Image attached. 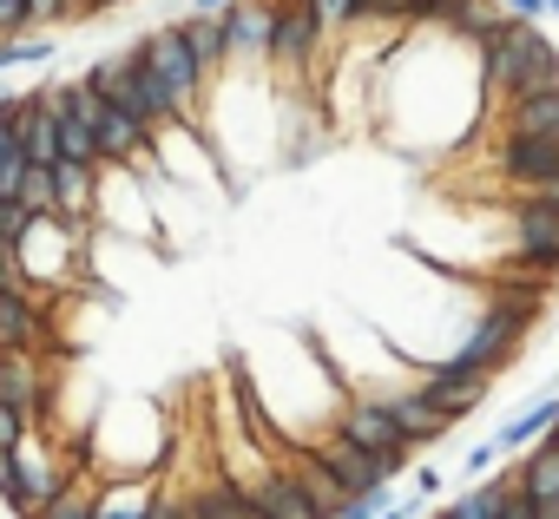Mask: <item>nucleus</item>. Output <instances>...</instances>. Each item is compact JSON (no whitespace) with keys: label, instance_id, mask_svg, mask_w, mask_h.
<instances>
[{"label":"nucleus","instance_id":"1","mask_svg":"<svg viewBox=\"0 0 559 519\" xmlns=\"http://www.w3.org/2000/svg\"><path fill=\"white\" fill-rule=\"evenodd\" d=\"M533 323H539V303H533L526 290L493 297V303L474 310V323H467V336L454 342V355L474 362L480 375H500V369H513V355H520V342L533 336Z\"/></svg>","mask_w":559,"mask_h":519},{"label":"nucleus","instance_id":"2","mask_svg":"<svg viewBox=\"0 0 559 519\" xmlns=\"http://www.w3.org/2000/svg\"><path fill=\"white\" fill-rule=\"evenodd\" d=\"M86 237L93 230H73L67 217H27L21 237H14V264L27 277V290H67L80 270H86Z\"/></svg>","mask_w":559,"mask_h":519},{"label":"nucleus","instance_id":"3","mask_svg":"<svg viewBox=\"0 0 559 519\" xmlns=\"http://www.w3.org/2000/svg\"><path fill=\"white\" fill-rule=\"evenodd\" d=\"M132 53H139V60H145V73L158 80V93H165L171 119H178L185 132H198V138H204V93H211V80L191 67V53H185L178 27H152L145 40H132Z\"/></svg>","mask_w":559,"mask_h":519},{"label":"nucleus","instance_id":"4","mask_svg":"<svg viewBox=\"0 0 559 519\" xmlns=\"http://www.w3.org/2000/svg\"><path fill=\"white\" fill-rule=\"evenodd\" d=\"M330 434L343 440V447H356V454H369V460H382V473L389 480H402L408 473V440L395 434V421H389V408L376 401V395H356L349 388V401L336 408V421H330Z\"/></svg>","mask_w":559,"mask_h":519},{"label":"nucleus","instance_id":"5","mask_svg":"<svg viewBox=\"0 0 559 519\" xmlns=\"http://www.w3.org/2000/svg\"><path fill=\"white\" fill-rule=\"evenodd\" d=\"M86 80H93V86H99V93H106V99H112L126 119H139L152 138H158L165 125H178V119H171V106H165V93H158V80L145 73V60H139L132 47H126L119 60H99V67H86Z\"/></svg>","mask_w":559,"mask_h":519},{"label":"nucleus","instance_id":"6","mask_svg":"<svg viewBox=\"0 0 559 519\" xmlns=\"http://www.w3.org/2000/svg\"><path fill=\"white\" fill-rule=\"evenodd\" d=\"M270 73H330V34L310 14V0H276V27H270Z\"/></svg>","mask_w":559,"mask_h":519},{"label":"nucleus","instance_id":"7","mask_svg":"<svg viewBox=\"0 0 559 519\" xmlns=\"http://www.w3.org/2000/svg\"><path fill=\"white\" fill-rule=\"evenodd\" d=\"M73 480V467H60V454L47 447V440H21L14 447V486H21V499H14V519H40L53 499H60V486Z\"/></svg>","mask_w":559,"mask_h":519},{"label":"nucleus","instance_id":"8","mask_svg":"<svg viewBox=\"0 0 559 519\" xmlns=\"http://www.w3.org/2000/svg\"><path fill=\"white\" fill-rule=\"evenodd\" d=\"M376 401L389 408V421H395V434L408 440V454H421V447H435L441 434H454V421H448L415 382H402V388H376Z\"/></svg>","mask_w":559,"mask_h":519},{"label":"nucleus","instance_id":"9","mask_svg":"<svg viewBox=\"0 0 559 519\" xmlns=\"http://www.w3.org/2000/svg\"><path fill=\"white\" fill-rule=\"evenodd\" d=\"M14 138H21V158H27V165H53V158H60V106H53V86L21 93V106H14Z\"/></svg>","mask_w":559,"mask_h":519},{"label":"nucleus","instance_id":"10","mask_svg":"<svg viewBox=\"0 0 559 519\" xmlns=\"http://www.w3.org/2000/svg\"><path fill=\"white\" fill-rule=\"evenodd\" d=\"M507 230H513V256L533 270H559V217L533 197L507 204Z\"/></svg>","mask_w":559,"mask_h":519},{"label":"nucleus","instance_id":"11","mask_svg":"<svg viewBox=\"0 0 559 519\" xmlns=\"http://www.w3.org/2000/svg\"><path fill=\"white\" fill-rule=\"evenodd\" d=\"M493 158H500V171H507V184L526 197V191H539L546 178H559V138H526V132H507L500 145H493Z\"/></svg>","mask_w":559,"mask_h":519},{"label":"nucleus","instance_id":"12","mask_svg":"<svg viewBox=\"0 0 559 519\" xmlns=\"http://www.w3.org/2000/svg\"><path fill=\"white\" fill-rule=\"evenodd\" d=\"M224 21V53L243 60V67H263L270 60V27H276V0H237Z\"/></svg>","mask_w":559,"mask_h":519},{"label":"nucleus","instance_id":"13","mask_svg":"<svg viewBox=\"0 0 559 519\" xmlns=\"http://www.w3.org/2000/svg\"><path fill=\"white\" fill-rule=\"evenodd\" d=\"M171 27H178L191 67H198L204 80H217V73L230 67V53H224V21H217V14H185V21H171Z\"/></svg>","mask_w":559,"mask_h":519},{"label":"nucleus","instance_id":"14","mask_svg":"<svg viewBox=\"0 0 559 519\" xmlns=\"http://www.w3.org/2000/svg\"><path fill=\"white\" fill-rule=\"evenodd\" d=\"M507 493H513V467H493L487 480H474L467 493H454V499H448L435 519H500Z\"/></svg>","mask_w":559,"mask_h":519},{"label":"nucleus","instance_id":"15","mask_svg":"<svg viewBox=\"0 0 559 519\" xmlns=\"http://www.w3.org/2000/svg\"><path fill=\"white\" fill-rule=\"evenodd\" d=\"M552 421H559V395H539V401H526V408H520V414L493 434V447H500V454H526V447H533Z\"/></svg>","mask_w":559,"mask_h":519},{"label":"nucleus","instance_id":"16","mask_svg":"<svg viewBox=\"0 0 559 519\" xmlns=\"http://www.w3.org/2000/svg\"><path fill=\"white\" fill-rule=\"evenodd\" d=\"M158 480H99L93 486V519H145Z\"/></svg>","mask_w":559,"mask_h":519},{"label":"nucleus","instance_id":"17","mask_svg":"<svg viewBox=\"0 0 559 519\" xmlns=\"http://www.w3.org/2000/svg\"><path fill=\"white\" fill-rule=\"evenodd\" d=\"M507 132H526V138H559V86L513 99V106H507Z\"/></svg>","mask_w":559,"mask_h":519},{"label":"nucleus","instance_id":"18","mask_svg":"<svg viewBox=\"0 0 559 519\" xmlns=\"http://www.w3.org/2000/svg\"><path fill=\"white\" fill-rule=\"evenodd\" d=\"M14 204H21V217H53V165H21Z\"/></svg>","mask_w":559,"mask_h":519},{"label":"nucleus","instance_id":"19","mask_svg":"<svg viewBox=\"0 0 559 519\" xmlns=\"http://www.w3.org/2000/svg\"><path fill=\"white\" fill-rule=\"evenodd\" d=\"M14 106L21 93H0V197H14V178H21V138H14Z\"/></svg>","mask_w":559,"mask_h":519},{"label":"nucleus","instance_id":"20","mask_svg":"<svg viewBox=\"0 0 559 519\" xmlns=\"http://www.w3.org/2000/svg\"><path fill=\"white\" fill-rule=\"evenodd\" d=\"M93 486H99V480H93L86 467H73V480L60 486V499H53L40 519H93Z\"/></svg>","mask_w":559,"mask_h":519},{"label":"nucleus","instance_id":"21","mask_svg":"<svg viewBox=\"0 0 559 519\" xmlns=\"http://www.w3.org/2000/svg\"><path fill=\"white\" fill-rule=\"evenodd\" d=\"M47 60H53V40H47V34L0 40V73H14V67H47Z\"/></svg>","mask_w":559,"mask_h":519},{"label":"nucleus","instance_id":"22","mask_svg":"<svg viewBox=\"0 0 559 519\" xmlns=\"http://www.w3.org/2000/svg\"><path fill=\"white\" fill-rule=\"evenodd\" d=\"M145 519H191V493H178V486H152V506H145Z\"/></svg>","mask_w":559,"mask_h":519},{"label":"nucleus","instance_id":"23","mask_svg":"<svg viewBox=\"0 0 559 519\" xmlns=\"http://www.w3.org/2000/svg\"><path fill=\"white\" fill-rule=\"evenodd\" d=\"M21 34H40L34 8H27V0H0V40H21Z\"/></svg>","mask_w":559,"mask_h":519},{"label":"nucleus","instance_id":"24","mask_svg":"<svg viewBox=\"0 0 559 519\" xmlns=\"http://www.w3.org/2000/svg\"><path fill=\"white\" fill-rule=\"evenodd\" d=\"M349 8L356 0H310V14L323 21V34H349Z\"/></svg>","mask_w":559,"mask_h":519},{"label":"nucleus","instance_id":"25","mask_svg":"<svg viewBox=\"0 0 559 519\" xmlns=\"http://www.w3.org/2000/svg\"><path fill=\"white\" fill-rule=\"evenodd\" d=\"M493 467H500V447H493V440H480V447H467V460H461V473H467V486H474V480H487Z\"/></svg>","mask_w":559,"mask_h":519},{"label":"nucleus","instance_id":"26","mask_svg":"<svg viewBox=\"0 0 559 519\" xmlns=\"http://www.w3.org/2000/svg\"><path fill=\"white\" fill-rule=\"evenodd\" d=\"M500 8H507L513 21H526V27H539V21H546V0H500Z\"/></svg>","mask_w":559,"mask_h":519},{"label":"nucleus","instance_id":"27","mask_svg":"<svg viewBox=\"0 0 559 519\" xmlns=\"http://www.w3.org/2000/svg\"><path fill=\"white\" fill-rule=\"evenodd\" d=\"M441 493V467H415V499H435Z\"/></svg>","mask_w":559,"mask_h":519},{"label":"nucleus","instance_id":"28","mask_svg":"<svg viewBox=\"0 0 559 519\" xmlns=\"http://www.w3.org/2000/svg\"><path fill=\"white\" fill-rule=\"evenodd\" d=\"M526 197H533V204H546V210L559 217V178H546V184H539V191H526Z\"/></svg>","mask_w":559,"mask_h":519},{"label":"nucleus","instance_id":"29","mask_svg":"<svg viewBox=\"0 0 559 519\" xmlns=\"http://www.w3.org/2000/svg\"><path fill=\"white\" fill-rule=\"evenodd\" d=\"M112 8H132V0H80V21H93V14H112Z\"/></svg>","mask_w":559,"mask_h":519},{"label":"nucleus","instance_id":"30","mask_svg":"<svg viewBox=\"0 0 559 519\" xmlns=\"http://www.w3.org/2000/svg\"><path fill=\"white\" fill-rule=\"evenodd\" d=\"M237 0H191V14H230Z\"/></svg>","mask_w":559,"mask_h":519},{"label":"nucleus","instance_id":"31","mask_svg":"<svg viewBox=\"0 0 559 519\" xmlns=\"http://www.w3.org/2000/svg\"><path fill=\"white\" fill-rule=\"evenodd\" d=\"M60 8H67V21H80V0H60Z\"/></svg>","mask_w":559,"mask_h":519},{"label":"nucleus","instance_id":"32","mask_svg":"<svg viewBox=\"0 0 559 519\" xmlns=\"http://www.w3.org/2000/svg\"><path fill=\"white\" fill-rule=\"evenodd\" d=\"M546 14H559V0H546Z\"/></svg>","mask_w":559,"mask_h":519}]
</instances>
